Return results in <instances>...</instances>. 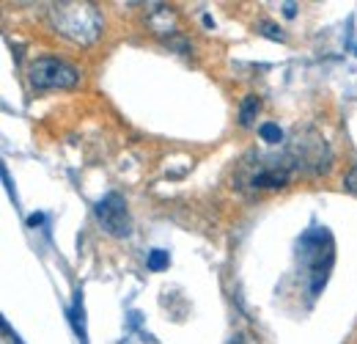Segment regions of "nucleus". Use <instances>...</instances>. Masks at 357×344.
<instances>
[{"mask_svg": "<svg viewBox=\"0 0 357 344\" xmlns=\"http://www.w3.org/2000/svg\"><path fill=\"white\" fill-rule=\"evenodd\" d=\"M47 23L77 47H94L105 34V17L94 3H50Z\"/></svg>", "mask_w": 357, "mask_h": 344, "instance_id": "obj_1", "label": "nucleus"}, {"mask_svg": "<svg viewBox=\"0 0 357 344\" xmlns=\"http://www.w3.org/2000/svg\"><path fill=\"white\" fill-rule=\"evenodd\" d=\"M25 80H28V88L42 94V91H55V88H77L80 86V69L64 58H55V56H42V58H34L28 64V72H25Z\"/></svg>", "mask_w": 357, "mask_h": 344, "instance_id": "obj_2", "label": "nucleus"}, {"mask_svg": "<svg viewBox=\"0 0 357 344\" xmlns=\"http://www.w3.org/2000/svg\"><path fill=\"white\" fill-rule=\"evenodd\" d=\"M300 262L310 273V295H319L332 267V240L324 229H308L300 237Z\"/></svg>", "mask_w": 357, "mask_h": 344, "instance_id": "obj_3", "label": "nucleus"}, {"mask_svg": "<svg viewBox=\"0 0 357 344\" xmlns=\"http://www.w3.org/2000/svg\"><path fill=\"white\" fill-rule=\"evenodd\" d=\"M289 157H291L294 168L305 171V174H313V177L327 174L330 162H332L330 146H327V140H324L316 130H302V132H297Z\"/></svg>", "mask_w": 357, "mask_h": 344, "instance_id": "obj_4", "label": "nucleus"}, {"mask_svg": "<svg viewBox=\"0 0 357 344\" xmlns=\"http://www.w3.org/2000/svg\"><path fill=\"white\" fill-rule=\"evenodd\" d=\"M291 171H294V162H291L289 154H283V157H261V154H256V168L245 177V182L253 191H278V188L289 185Z\"/></svg>", "mask_w": 357, "mask_h": 344, "instance_id": "obj_5", "label": "nucleus"}, {"mask_svg": "<svg viewBox=\"0 0 357 344\" xmlns=\"http://www.w3.org/2000/svg\"><path fill=\"white\" fill-rule=\"evenodd\" d=\"M94 218L99 221V229L110 237H129L132 234V218L127 210V201L121 193H107L94 204Z\"/></svg>", "mask_w": 357, "mask_h": 344, "instance_id": "obj_6", "label": "nucleus"}, {"mask_svg": "<svg viewBox=\"0 0 357 344\" xmlns=\"http://www.w3.org/2000/svg\"><path fill=\"white\" fill-rule=\"evenodd\" d=\"M146 25L151 34H157L162 39H173L178 34V17L168 3H151L148 14H146Z\"/></svg>", "mask_w": 357, "mask_h": 344, "instance_id": "obj_7", "label": "nucleus"}, {"mask_svg": "<svg viewBox=\"0 0 357 344\" xmlns=\"http://www.w3.org/2000/svg\"><path fill=\"white\" fill-rule=\"evenodd\" d=\"M69 322H72V328H75V333H77V339H80V344H88V333H85V317H83V292L80 289H75V300H72V306H69Z\"/></svg>", "mask_w": 357, "mask_h": 344, "instance_id": "obj_8", "label": "nucleus"}, {"mask_svg": "<svg viewBox=\"0 0 357 344\" xmlns=\"http://www.w3.org/2000/svg\"><path fill=\"white\" fill-rule=\"evenodd\" d=\"M259 110H261V99L256 94H245L242 102H239V124L242 127H253Z\"/></svg>", "mask_w": 357, "mask_h": 344, "instance_id": "obj_9", "label": "nucleus"}, {"mask_svg": "<svg viewBox=\"0 0 357 344\" xmlns=\"http://www.w3.org/2000/svg\"><path fill=\"white\" fill-rule=\"evenodd\" d=\"M259 138H261L264 143H269V146H278V143H283V130H280L275 121H264V124L259 127Z\"/></svg>", "mask_w": 357, "mask_h": 344, "instance_id": "obj_10", "label": "nucleus"}, {"mask_svg": "<svg viewBox=\"0 0 357 344\" xmlns=\"http://www.w3.org/2000/svg\"><path fill=\"white\" fill-rule=\"evenodd\" d=\"M168 265H170L168 251H162V248L148 251V256H146V267H148L151 273H162V270H168Z\"/></svg>", "mask_w": 357, "mask_h": 344, "instance_id": "obj_11", "label": "nucleus"}, {"mask_svg": "<svg viewBox=\"0 0 357 344\" xmlns=\"http://www.w3.org/2000/svg\"><path fill=\"white\" fill-rule=\"evenodd\" d=\"M256 31H259L261 36H267V39H275V42H283V39H286V36H283V31H280L275 23H269V20H261Z\"/></svg>", "mask_w": 357, "mask_h": 344, "instance_id": "obj_12", "label": "nucleus"}, {"mask_svg": "<svg viewBox=\"0 0 357 344\" xmlns=\"http://www.w3.org/2000/svg\"><path fill=\"white\" fill-rule=\"evenodd\" d=\"M343 188H346L352 196H357V165L346 171V177H343Z\"/></svg>", "mask_w": 357, "mask_h": 344, "instance_id": "obj_13", "label": "nucleus"}, {"mask_svg": "<svg viewBox=\"0 0 357 344\" xmlns=\"http://www.w3.org/2000/svg\"><path fill=\"white\" fill-rule=\"evenodd\" d=\"M283 14H286L289 20H294V17H297V3H286V9H283Z\"/></svg>", "mask_w": 357, "mask_h": 344, "instance_id": "obj_14", "label": "nucleus"}, {"mask_svg": "<svg viewBox=\"0 0 357 344\" xmlns=\"http://www.w3.org/2000/svg\"><path fill=\"white\" fill-rule=\"evenodd\" d=\"M39 223H44V215H31V218H28V226H34V229H36Z\"/></svg>", "mask_w": 357, "mask_h": 344, "instance_id": "obj_15", "label": "nucleus"}, {"mask_svg": "<svg viewBox=\"0 0 357 344\" xmlns=\"http://www.w3.org/2000/svg\"><path fill=\"white\" fill-rule=\"evenodd\" d=\"M231 344H242V341H231Z\"/></svg>", "mask_w": 357, "mask_h": 344, "instance_id": "obj_16", "label": "nucleus"}]
</instances>
